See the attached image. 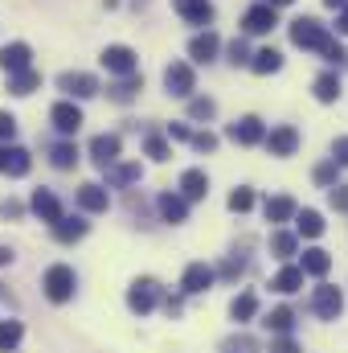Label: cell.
Returning <instances> with one entry per match:
<instances>
[{
	"mask_svg": "<svg viewBox=\"0 0 348 353\" xmlns=\"http://www.w3.org/2000/svg\"><path fill=\"white\" fill-rule=\"evenodd\" d=\"M291 41H295L299 50H316V54H328V46H332L328 29H324L316 17H299V21H291Z\"/></svg>",
	"mask_w": 348,
	"mask_h": 353,
	"instance_id": "1",
	"label": "cell"
},
{
	"mask_svg": "<svg viewBox=\"0 0 348 353\" xmlns=\"http://www.w3.org/2000/svg\"><path fill=\"white\" fill-rule=\"evenodd\" d=\"M41 288H45V296L54 300V304H66L70 296H74V288H78V275H74V267L66 263H54L45 271V279H41Z\"/></svg>",
	"mask_w": 348,
	"mask_h": 353,
	"instance_id": "2",
	"label": "cell"
},
{
	"mask_svg": "<svg viewBox=\"0 0 348 353\" xmlns=\"http://www.w3.org/2000/svg\"><path fill=\"white\" fill-rule=\"evenodd\" d=\"M164 87H168V94H176V99H188V94L197 90L193 66H188V62H173V66L164 70Z\"/></svg>",
	"mask_w": 348,
	"mask_h": 353,
	"instance_id": "3",
	"label": "cell"
},
{
	"mask_svg": "<svg viewBox=\"0 0 348 353\" xmlns=\"http://www.w3.org/2000/svg\"><path fill=\"white\" fill-rule=\"evenodd\" d=\"M156 296H160L156 279H135V283H131V292H127V308H131V312H140V316H148V312L156 308Z\"/></svg>",
	"mask_w": 348,
	"mask_h": 353,
	"instance_id": "4",
	"label": "cell"
},
{
	"mask_svg": "<svg viewBox=\"0 0 348 353\" xmlns=\"http://www.w3.org/2000/svg\"><path fill=\"white\" fill-rule=\"evenodd\" d=\"M312 308H316V316H324V321H336V316L345 312V296H340V288H328V283H320V288H316V296H312Z\"/></svg>",
	"mask_w": 348,
	"mask_h": 353,
	"instance_id": "5",
	"label": "cell"
},
{
	"mask_svg": "<svg viewBox=\"0 0 348 353\" xmlns=\"http://www.w3.org/2000/svg\"><path fill=\"white\" fill-rule=\"evenodd\" d=\"M102 66H107L111 74L127 79V74H135V50H131V46H107V50H102Z\"/></svg>",
	"mask_w": 348,
	"mask_h": 353,
	"instance_id": "6",
	"label": "cell"
},
{
	"mask_svg": "<svg viewBox=\"0 0 348 353\" xmlns=\"http://www.w3.org/2000/svg\"><path fill=\"white\" fill-rule=\"evenodd\" d=\"M58 90H66L70 99H90V94H98V79L94 74H83V70H66L58 79Z\"/></svg>",
	"mask_w": 348,
	"mask_h": 353,
	"instance_id": "7",
	"label": "cell"
},
{
	"mask_svg": "<svg viewBox=\"0 0 348 353\" xmlns=\"http://www.w3.org/2000/svg\"><path fill=\"white\" fill-rule=\"evenodd\" d=\"M33 169V157L17 144H0V173L4 176H25Z\"/></svg>",
	"mask_w": 348,
	"mask_h": 353,
	"instance_id": "8",
	"label": "cell"
},
{
	"mask_svg": "<svg viewBox=\"0 0 348 353\" xmlns=\"http://www.w3.org/2000/svg\"><path fill=\"white\" fill-rule=\"evenodd\" d=\"M50 123L62 132V136H74L78 128H83V111H78V103H54V111H50Z\"/></svg>",
	"mask_w": 348,
	"mask_h": 353,
	"instance_id": "9",
	"label": "cell"
},
{
	"mask_svg": "<svg viewBox=\"0 0 348 353\" xmlns=\"http://www.w3.org/2000/svg\"><path fill=\"white\" fill-rule=\"evenodd\" d=\"M262 144L270 148V157H295V148H299V132H295L291 123H283V128H274L270 136H262Z\"/></svg>",
	"mask_w": 348,
	"mask_h": 353,
	"instance_id": "10",
	"label": "cell"
},
{
	"mask_svg": "<svg viewBox=\"0 0 348 353\" xmlns=\"http://www.w3.org/2000/svg\"><path fill=\"white\" fill-rule=\"evenodd\" d=\"M226 136L234 140V144H262V136H266V128H262V119L259 115H246V119H238V123H230L226 128Z\"/></svg>",
	"mask_w": 348,
	"mask_h": 353,
	"instance_id": "11",
	"label": "cell"
},
{
	"mask_svg": "<svg viewBox=\"0 0 348 353\" xmlns=\"http://www.w3.org/2000/svg\"><path fill=\"white\" fill-rule=\"evenodd\" d=\"M90 161L107 173V169L119 161V136H107V132H102V136H94V140H90Z\"/></svg>",
	"mask_w": 348,
	"mask_h": 353,
	"instance_id": "12",
	"label": "cell"
},
{
	"mask_svg": "<svg viewBox=\"0 0 348 353\" xmlns=\"http://www.w3.org/2000/svg\"><path fill=\"white\" fill-rule=\"evenodd\" d=\"M29 58H33V50H29L25 41H12V46L0 50V66H4V74H21V70H29Z\"/></svg>",
	"mask_w": 348,
	"mask_h": 353,
	"instance_id": "13",
	"label": "cell"
},
{
	"mask_svg": "<svg viewBox=\"0 0 348 353\" xmlns=\"http://www.w3.org/2000/svg\"><path fill=\"white\" fill-rule=\"evenodd\" d=\"M29 210H33V214H37L41 222H50V226H54V222L62 218V201H58V197H54L50 189H37V193L29 197Z\"/></svg>",
	"mask_w": 348,
	"mask_h": 353,
	"instance_id": "14",
	"label": "cell"
},
{
	"mask_svg": "<svg viewBox=\"0 0 348 353\" xmlns=\"http://www.w3.org/2000/svg\"><path fill=\"white\" fill-rule=\"evenodd\" d=\"M274 25H279V17H274L270 4H254V8H246V17H242V29H246V33H270Z\"/></svg>",
	"mask_w": 348,
	"mask_h": 353,
	"instance_id": "15",
	"label": "cell"
},
{
	"mask_svg": "<svg viewBox=\"0 0 348 353\" xmlns=\"http://www.w3.org/2000/svg\"><path fill=\"white\" fill-rule=\"evenodd\" d=\"M78 205H83L87 214H107V205H111V193H107L102 185L87 181V185H78Z\"/></svg>",
	"mask_w": 348,
	"mask_h": 353,
	"instance_id": "16",
	"label": "cell"
},
{
	"mask_svg": "<svg viewBox=\"0 0 348 353\" xmlns=\"http://www.w3.org/2000/svg\"><path fill=\"white\" fill-rule=\"evenodd\" d=\"M217 50H221V37H217L213 29H205V33H197V37L188 41L193 62H213V58H217Z\"/></svg>",
	"mask_w": 348,
	"mask_h": 353,
	"instance_id": "17",
	"label": "cell"
},
{
	"mask_svg": "<svg viewBox=\"0 0 348 353\" xmlns=\"http://www.w3.org/2000/svg\"><path fill=\"white\" fill-rule=\"evenodd\" d=\"M173 8L188 25H209L213 21V4L209 0H173Z\"/></svg>",
	"mask_w": 348,
	"mask_h": 353,
	"instance_id": "18",
	"label": "cell"
},
{
	"mask_svg": "<svg viewBox=\"0 0 348 353\" xmlns=\"http://www.w3.org/2000/svg\"><path fill=\"white\" fill-rule=\"evenodd\" d=\"M205 193H209V176L201 173V169L180 173V197H184V201H201Z\"/></svg>",
	"mask_w": 348,
	"mask_h": 353,
	"instance_id": "19",
	"label": "cell"
},
{
	"mask_svg": "<svg viewBox=\"0 0 348 353\" xmlns=\"http://www.w3.org/2000/svg\"><path fill=\"white\" fill-rule=\"evenodd\" d=\"M209 283H213V267H205V263H188V267H184V279H180V288H184V292H193V296H197V292H205Z\"/></svg>",
	"mask_w": 348,
	"mask_h": 353,
	"instance_id": "20",
	"label": "cell"
},
{
	"mask_svg": "<svg viewBox=\"0 0 348 353\" xmlns=\"http://www.w3.org/2000/svg\"><path fill=\"white\" fill-rule=\"evenodd\" d=\"M156 205H160V214H164V222H184V218H188V201H184V197H180V193H160V201H156Z\"/></svg>",
	"mask_w": 348,
	"mask_h": 353,
	"instance_id": "21",
	"label": "cell"
},
{
	"mask_svg": "<svg viewBox=\"0 0 348 353\" xmlns=\"http://www.w3.org/2000/svg\"><path fill=\"white\" fill-rule=\"evenodd\" d=\"M83 234H87V222H83V218H66V214H62V218L54 222V239H58V243H78Z\"/></svg>",
	"mask_w": 348,
	"mask_h": 353,
	"instance_id": "22",
	"label": "cell"
},
{
	"mask_svg": "<svg viewBox=\"0 0 348 353\" xmlns=\"http://www.w3.org/2000/svg\"><path fill=\"white\" fill-rule=\"evenodd\" d=\"M295 226H299L303 239H320L324 234V214L320 210H303V214L295 210Z\"/></svg>",
	"mask_w": 348,
	"mask_h": 353,
	"instance_id": "23",
	"label": "cell"
},
{
	"mask_svg": "<svg viewBox=\"0 0 348 353\" xmlns=\"http://www.w3.org/2000/svg\"><path fill=\"white\" fill-rule=\"evenodd\" d=\"M250 70H254V74H279V70H283V54L266 46V50H259V54L250 58Z\"/></svg>",
	"mask_w": 348,
	"mask_h": 353,
	"instance_id": "24",
	"label": "cell"
},
{
	"mask_svg": "<svg viewBox=\"0 0 348 353\" xmlns=\"http://www.w3.org/2000/svg\"><path fill=\"white\" fill-rule=\"evenodd\" d=\"M328 267H332V255H328V251H320V247L303 251V263H299L303 275H328Z\"/></svg>",
	"mask_w": 348,
	"mask_h": 353,
	"instance_id": "25",
	"label": "cell"
},
{
	"mask_svg": "<svg viewBox=\"0 0 348 353\" xmlns=\"http://www.w3.org/2000/svg\"><path fill=\"white\" fill-rule=\"evenodd\" d=\"M270 288H274V292H283V296H291V292H299V288H303V271H299V267H283V271L270 279Z\"/></svg>",
	"mask_w": 348,
	"mask_h": 353,
	"instance_id": "26",
	"label": "cell"
},
{
	"mask_svg": "<svg viewBox=\"0 0 348 353\" xmlns=\"http://www.w3.org/2000/svg\"><path fill=\"white\" fill-rule=\"evenodd\" d=\"M254 312H259V296H254V292H242V296H234V304H230V316H234L238 325H246Z\"/></svg>",
	"mask_w": 348,
	"mask_h": 353,
	"instance_id": "27",
	"label": "cell"
},
{
	"mask_svg": "<svg viewBox=\"0 0 348 353\" xmlns=\"http://www.w3.org/2000/svg\"><path fill=\"white\" fill-rule=\"evenodd\" d=\"M41 87V74L29 66V70H21V74H8V90L12 94H33V90Z\"/></svg>",
	"mask_w": 348,
	"mask_h": 353,
	"instance_id": "28",
	"label": "cell"
},
{
	"mask_svg": "<svg viewBox=\"0 0 348 353\" xmlns=\"http://www.w3.org/2000/svg\"><path fill=\"white\" fill-rule=\"evenodd\" d=\"M135 90H144V74H127V79H119V83L111 87V99H115V103H131Z\"/></svg>",
	"mask_w": 348,
	"mask_h": 353,
	"instance_id": "29",
	"label": "cell"
},
{
	"mask_svg": "<svg viewBox=\"0 0 348 353\" xmlns=\"http://www.w3.org/2000/svg\"><path fill=\"white\" fill-rule=\"evenodd\" d=\"M295 218V201L291 197H266V222H287Z\"/></svg>",
	"mask_w": 348,
	"mask_h": 353,
	"instance_id": "30",
	"label": "cell"
},
{
	"mask_svg": "<svg viewBox=\"0 0 348 353\" xmlns=\"http://www.w3.org/2000/svg\"><path fill=\"white\" fill-rule=\"evenodd\" d=\"M316 99H320V103H336V99H340V79H336V74H332V70H328V74H320V79H316Z\"/></svg>",
	"mask_w": 348,
	"mask_h": 353,
	"instance_id": "31",
	"label": "cell"
},
{
	"mask_svg": "<svg viewBox=\"0 0 348 353\" xmlns=\"http://www.w3.org/2000/svg\"><path fill=\"white\" fill-rule=\"evenodd\" d=\"M50 165L54 169H74L78 165V148L74 144H54L50 148Z\"/></svg>",
	"mask_w": 348,
	"mask_h": 353,
	"instance_id": "32",
	"label": "cell"
},
{
	"mask_svg": "<svg viewBox=\"0 0 348 353\" xmlns=\"http://www.w3.org/2000/svg\"><path fill=\"white\" fill-rule=\"evenodd\" d=\"M21 337H25L21 321H0V353L17 350V345H21Z\"/></svg>",
	"mask_w": 348,
	"mask_h": 353,
	"instance_id": "33",
	"label": "cell"
},
{
	"mask_svg": "<svg viewBox=\"0 0 348 353\" xmlns=\"http://www.w3.org/2000/svg\"><path fill=\"white\" fill-rule=\"evenodd\" d=\"M262 325L274 329V333H291V329H295V312H291V308H270V316H266Z\"/></svg>",
	"mask_w": 348,
	"mask_h": 353,
	"instance_id": "34",
	"label": "cell"
},
{
	"mask_svg": "<svg viewBox=\"0 0 348 353\" xmlns=\"http://www.w3.org/2000/svg\"><path fill=\"white\" fill-rule=\"evenodd\" d=\"M107 176H111V185H131V181L144 176V169H140V165H111Z\"/></svg>",
	"mask_w": 348,
	"mask_h": 353,
	"instance_id": "35",
	"label": "cell"
},
{
	"mask_svg": "<svg viewBox=\"0 0 348 353\" xmlns=\"http://www.w3.org/2000/svg\"><path fill=\"white\" fill-rule=\"evenodd\" d=\"M270 251H274L279 259H291V255H295V234H283V230L270 234Z\"/></svg>",
	"mask_w": 348,
	"mask_h": 353,
	"instance_id": "36",
	"label": "cell"
},
{
	"mask_svg": "<svg viewBox=\"0 0 348 353\" xmlns=\"http://www.w3.org/2000/svg\"><path fill=\"white\" fill-rule=\"evenodd\" d=\"M144 152H148L152 161H168V157H173V148H168V140H164V136H148Z\"/></svg>",
	"mask_w": 348,
	"mask_h": 353,
	"instance_id": "37",
	"label": "cell"
},
{
	"mask_svg": "<svg viewBox=\"0 0 348 353\" xmlns=\"http://www.w3.org/2000/svg\"><path fill=\"white\" fill-rule=\"evenodd\" d=\"M213 111H217L213 99H193V103H188V115H193V119H213Z\"/></svg>",
	"mask_w": 348,
	"mask_h": 353,
	"instance_id": "38",
	"label": "cell"
},
{
	"mask_svg": "<svg viewBox=\"0 0 348 353\" xmlns=\"http://www.w3.org/2000/svg\"><path fill=\"white\" fill-rule=\"evenodd\" d=\"M250 205H254V193H250V189H234V193H230V210H234V214H246Z\"/></svg>",
	"mask_w": 348,
	"mask_h": 353,
	"instance_id": "39",
	"label": "cell"
},
{
	"mask_svg": "<svg viewBox=\"0 0 348 353\" xmlns=\"http://www.w3.org/2000/svg\"><path fill=\"white\" fill-rule=\"evenodd\" d=\"M221 350H226V353H259V345H254L250 337H230Z\"/></svg>",
	"mask_w": 348,
	"mask_h": 353,
	"instance_id": "40",
	"label": "cell"
},
{
	"mask_svg": "<svg viewBox=\"0 0 348 353\" xmlns=\"http://www.w3.org/2000/svg\"><path fill=\"white\" fill-rule=\"evenodd\" d=\"M336 173H340V165H336V161H324V165L316 169V181H320V185H336Z\"/></svg>",
	"mask_w": 348,
	"mask_h": 353,
	"instance_id": "41",
	"label": "cell"
},
{
	"mask_svg": "<svg viewBox=\"0 0 348 353\" xmlns=\"http://www.w3.org/2000/svg\"><path fill=\"white\" fill-rule=\"evenodd\" d=\"M12 136H17V119L8 111H0V144H12Z\"/></svg>",
	"mask_w": 348,
	"mask_h": 353,
	"instance_id": "42",
	"label": "cell"
},
{
	"mask_svg": "<svg viewBox=\"0 0 348 353\" xmlns=\"http://www.w3.org/2000/svg\"><path fill=\"white\" fill-rule=\"evenodd\" d=\"M230 62H234V66L250 62V54H246V41H242V37H234V41H230Z\"/></svg>",
	"mask_w": 348,
	"mask_h": 353,
	"instance_id": "43",
	"label": "cell"
},
{
	"mask_svg": "<svg viewBox=\"0 0 348 353\" xmlns=\"http://www.w3.org/2000/svg\"><path fill=\"white\" fill-rule=\"evenodd\" d=\"M193 148H197V152H213V148H217V136H213V132H197V136H193Z\"/></svg>",
	"mask_w": 348,
	"mask_h": 353,
	"instance_id": "44",
	"label": "cell"
},
{
	"mask_svg": "<svg viewBox=\"0 0 348 353\" xmlns=\"http://www.w3.org/2000/svg\"><path fill=\"white\" fill-rule=\"evenodd\" d=\"M332 161L336 165H348V136H336L332 140Z\"/></svg>",
	"mask_w": 348,
	"mask_h": 353,
	"instance_id": "45",
	"label": "cell"
},
{
	"mask_svg": "<svg viewBox=\"0 0 348 353\" xmlns=\"http://www.w3.org/2000/svg\"><path fill=\"white\" fill-rule=\"evenodd\" d=\"M328 201H332V210H348V185H336L328 193Z\"/></svg>",
	"mask_w": 348,
	"mask_h": 353,
	"instance_id": "46",
	"label": "cell"
},
{
	"mask_svg": "<svg viewBox=\"0 0 348 353\" xmlns=\"http://www.w3.org/2000/svg\"><path fill=\"white\" fill-rule=\"evenodd\" d=\"M21 214H25V205H21V201H12V197H8V201H0V218H21Z\"/></svg>",
	"mask_w": 348,
	"mask_h": 353,
	"instance_id": "47",
	"label": "cell"
},
{
	"mask_svg": "<svg viewBox=\"0 0 348 353\" xmlns=\"http://www.w3.org/2000/svg\"><path fill=\"white\" fill-rule=\"evenodd\" d=\"M168 140H193V132L184 123H168Z\"/></svg>",
	"mask_w": 348,
	"mask_h": 353,
	"instance_id": "48",
	"label": "cell"
},
{
	"mask_svg": "<svg viewBox=\"0 0 348 353\" xmlns=\"http://www.w3.org/2000/svg\"><path fill=\"white\" fill-rule=\"evenodd\" d=\"M324 58H328V62H345L348 54H345V46H340V41H332V46H328V54H324Z\"/></svg>",
	"mask_w": 348,
	"mask_h": 353,
	"instance_id": "49",
	"label": "cell"
},
{
	"mask_svg": "<svg viewBox=\"0 0 348 353\" xmlns=\"http://www.w3.org/2000/svg\"><path fill=\"white\" fill-rule=\"evenodd\" d=\"M270 353H299V350H295V341H291V337H283V341H274V345H270Z\"/></svg>",
	"mask_w": 348,
	"mask_h": 353,
	"instance_id": "50",
	"label": "cell"
},
{
	"mask_svg": "<svg viewBox=\"0 0 348 353\" xmlns=\"http://www.w3.org/2000/svg\"><path fill=\"white\" fill-rule=\"evenodd\" d=\"M336 33H345V37H348V4L336 12Z\"/></svg>",
	"mask_w": 348,
	"mask_h": 353,
	"instance_id": "51",
	"label": "cell"
},
{
	"mask_svg": "<svg viewBox=\"0 0 348 353\" xmlns=\"http://www.w3.org/2000/svg\"><path fill=\"white\" fill-rule=\"evenodd\" d=\"M4 263H12V251H8V247H0V267Z\"/></svg>",
	"mask_w": 348,
	"mask_h": 353,
	"instance_id": "52",
	"label": "cell"
},
{
	"mask_svg": "<svg viewBox=\"0 0 348 353\" xmlns=\"http://www.w3.org/2000/svg\"><path fill=\"white\" fill-rule=\"evenodd\" d=\"M324 4H328V8H345L348 0H324Z\"/></svg>",
	"mask_w": 348,
	"mask_h": 353,
	"instance_id": "53",
	"label": "cell"
},
{
	"mask_svg": "<svg viewBox=\"0 0 348 353\" xmlns=\"http://www.w3.org/2000/svg\"><path fill=\"white\" fill-rule=\"evenodd\" d=\"M266 4H270V8H279V4H291V0H266Z\"/></svg>",
	"mask_w": 348,
	"mask_h": 353,
	"instance_id": "54",
	"label": "cell"
}]
</instances>
